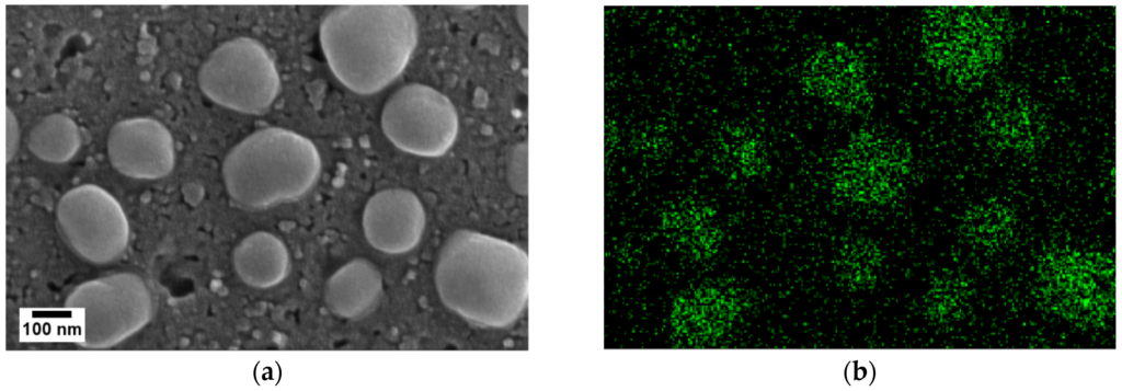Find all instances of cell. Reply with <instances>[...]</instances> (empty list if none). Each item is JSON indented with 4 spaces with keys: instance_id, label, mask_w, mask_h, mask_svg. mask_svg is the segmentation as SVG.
Masks as SVG:
<instances>
[{
    "instance_id": "ac0fdd59",
    "label": "cell",
    "mask_w": 1122,
    "mask_h": 391,
    "mask_svg": "<svg viewBox=\"0 0 1122 391\" xmlns=\"http://www.w3.org/2000/svg\"><path fill=\"white\" fill-rule=\"evenodd\" d=\"M717 154L723 166L737 175H757L765 164V152L759 138L745 127L722 129L717 142Z\"/></svg>"
},
{
    "instance_id": "6da1fadb",
    "label": "cell",
    "mask_w": 1122,
    "mask_h": 391,
    "mask_svg": "<svg viewBox=\"0 0 1122 391\" xmlns=\"http://www.w3.org/2000/svg\"><path fill=\"white\" fill-rule=\"evenodd\" d=\"M528 255L519 246L472 230H457L438 254L435 286L442 302L481 327H504L524 311Z\"/></svg>"
},
{
    "instance_id": "9a60e30c",
    "label": "cell",
    "mask_w": 1122,
    "mask_h": 391,
    "mask_svg": "<svg viewBox=\"0 0 1122 391\" xmlns=\"http://www.w3.org/2000/svg\"><path fill=\"white\" fill-rule=\"evenodd\" d=\"M983 126L989 136L1016 145L1035 137L1043 124L1038 108L1029 97L1018 91L1004 90L985 108Z\"/></svg>"
},
{
    "instance_id": "5b68a950",
    "label": "cell",
    "mask_w": 1122,
    "mask_h": 391,
    "mask_svg": "<svg viewBox=\"0 0 1122 391\" xmlns=\"http://www.w3.org/2000/svg\"><path fill=\"white\" fill-rule=\"evenodd\" d=\"M65 308L77 321L79 344L101 349L140 331L151 319L152 301L138 275L117 273L78 285Z\"/></svg>"
},
{
    "instance_id": "d6986e66",
    "label": "cell",
    "mask_w": 1122,
    "mask_h": 391,
    "mask_svg": "<svg viewBox=\"0 0 1122 391\" xmlns=\"http://www.w3.org/2000/svg\"><path fill=\"white\" fill-rule=\"evenodd\" d=\"M872 256L871 245L862 240L848 241L843 245L835 267L839 279L847 288L857 289L867 284Z\"/></svg>"
},
{
    "instance_id": "4fadbf2b",
    "label": "cell",
    "mask_w": 1122,
    "mask_h": 391,
    "mask_svg": "<svg viewBox=\"0 0 1122 391\" xmlns=\"http://www.w3.org/2000/svg\"><path fill=\"white\" fill-rule=\"evenodd\" d=\"M382 291V276L368 260L354 258L328 279L324 301L334 314L354 319L368 312Z\"/></svg>"
},
{
    "instance_id": "8fae6325",
    "label": "cell",
    "mask_w": 1122,
    "mask_h": 391,
    "mask_svg": "<svg viewBox=\"0 0 1122 391\" xmlns=\"http://www.w3.org/2000/svg\"><path fill=\"white\" fill-rule=\"evenodd\" d=\"M802 81L808 91L847 111H862L870 101L865 64L845 43L818 48L804 64Z\"/></svg>"
},
{
    "instance_id": "9c48e42d",
    "label": "cell",
    "mask_w": 1122,
    "mask_h": 391,
    "mask_svg": "<svg viewBox=\"0 0 1122 391\" xmlns=\"http://www.w3.org/2000/svg\"><path fill=\"white\" fill-rule=\"evenodd\" d=\"M903 145L886 134L862 130L836 157L834 186L848 199L881 202L895 189L903 165Z\"/></svg>"
},
{
    "instance_id": "52a82bcc",
    "label": "cell",
    "mask_w": 1122,
    "mask_h": 391,
    "mask_svg": "<svg viewBox=\"0 0 1122 391\" xmlns=\"http://www.w3.org/2000/svg\"><path fill=\"white\" fill-rule=\"evenodd\" d=\"M380 125L385 136L400 150L435 158L454 145L459 129L455 105L440 91L409 83L386 101Z\"/></svg>"
},
{
    "instance_id": "7c38bea8",
    "label": "cell",
    "mask_w": 1122,
    "mask_h": 391,
    "mask_svg": "<svg viewBox=\"0 0 1122 391\" xmlns=\"http://www.w3.org/2000/svg\"><path fill=\"white\" fill-rule=\"evenodd\" d=\"M362 225L373 248L388 254H401L421 241L426 215L422 202L412 191L387 188L367 200Z\"/></svg>"
},
{
    "instance_id": "2e32d148",
    "label": "cell",
    "mask_w": 1122,
    "mask_h": 391,
    "mask_svg": "<svg viewBox=\"0 0 1122 391\" xmlns=\"http://www.w3.org/2000/svg\"><path fill=\"white\" fill-rule=\"evenodd\" d=\"M81 146L77 123L64 113H51L35 123L27 136L28 150L39 160L65 163Z\"/></svg>"
},
{
    "instance_id": "7a4b0ae2",
    "label": "cell",
    "mask_w": 1122,
    "mask_h": 391,
    "mask_svg": "<svg viewBox=\"0 0 1122 391\" xmlns=\"http://www.w3.org/2000/svg\"><path fill=\"white\" fill-rule=\"evenodd\" d=\"M320 45L335 78L357 94L392 83L416 48L419 26L405 4H340L322 19Z\"/></svg>"
},
{
    "instance_id": "277c9868",
    "label": "cell",
    "mask_w": 1122,
    "mask_h": 391,
    "mask_svg": "<svg viewBox=\"0 0 1122 391\" xmlns=\"http://www.w3.org/2000/svg\"><path fill=\"white\" fill-rule=\"evenodd\" d=\"M923 41L928 61L960 83L983 79L1003 56L1006 30L1003 18L989 7H939L924 24Z\"/></svg>"
},
{
    "instance_id": "ba28073f",
    "label": "cell",
    "mask_w": 1122,
    "mask_h": 391,
    "mask_svg": "<svg viewBox=\"0 0 1122 391\" xmlns=\"http://www.w3.org/2000/svg\"><path fill=\"white\" fill-rule=\"evenodd\" d=\"M56 222L66 244L92 264L118 258L127 248L129 225L118 200L95 184L67 191L56 206Z\"/></svg>"
},
{
    "instance_id": "e0dca14e",
    "label": "cell",
    "mask_w": 1122,
    "mask_h": 391,
    "mask_svg": "<svg viewBox=\"0 0 1122 391\" xmlns=\"http://www.w3.org/2000/svg\"><path fill=\"white\" fill-rule=\"evenodd\" d=\"M697 302V337L701 346L715 342L741 313L742 298L732 288L701 286Z\"/></svg>"
},
{
    "instance_id": "30bf717a",
    "label": "cell",
    "mask_w": 1122,
    "mask_h": 391,
    "mask_svg": "<svg viewBox=\"0 0 1122 391\" xmlns=\"http://www.w3.org/2000/svg\"><path fill=\"white\" fill-rule=\"evenodd\" d=\"M106 150L112 166L136 180H157L174 168L172 134L152 117H130L115 123L107 135Z\"/></svg>"
},
{
    "instance_id": "3957f363",
    "label": "cell",
    "mask_w": 1122,
    "mask_h": 391,
    "mask_svg": "<svg viewBox=\"0 0 1122 391\" xmlns=\"http://www.w3.org/2000/svg\"><path fill=\"white\" fill-rule=\"evenodd\" d=\"M320 172L321 158L309 138L273 126L243 138L222 162V179L230 199L249 210L304 196Z\"/></svg>"
},
{
    "instance_id": "ffe728a7",
    "label": "cell",
    "mask_w": 1122,
    "mask_h": 391,
    "mask_svg": "<svg viewBox=\"0 0 1122 391\" xmlns=\"http://www.w3.org/2000/svg\"><path fill=\"white\" fill-rule=\"evenodd\" d=\"M19 142V127L15 116L11 110H7V160L9 161L16 149Z\"/></svg>"
},
{
    "instance_id": "8992f818",
    "label": "cell",
    "mask_w": 1122,
    "mask_h": 391,
    "mask_svg": "<svg viewBox=\"0 0 1122 391\" xmlns=\"http://www.w3.org/2000/svg\"><path fill=\"white\" fill-rule=\"evenodd\" d=\"M197 82L214 103L252 115L266 112L280 91L273 56L261 42L248 36L219 44L202 64Z\"/></svg>"
},
{
    "instance_id": "5bb4252c",
    "label": "cell",
    "mask_w": 1122,
    "mask_h": 391,
    "mask_svg": "<svg viewBox=\"0 0 1122 391\" xmlns=\"http://www.w3.org/2000/svg\"><path fill=\"white\" fill-rule=\"evenodd\" d=\"M232 263L240 279L255 288H270L279 284L289 268V254L285 243L267 231H255L234 248Z\"/></svg>"
}]
</instances>
